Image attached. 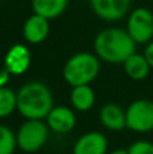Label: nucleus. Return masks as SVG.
<instances>
[{
  "instance_id": "18",
  "label": "nucleus",
  "mask_w": 153,
  "mask_h": 154,
  "mask_svg": "<svg viewBox=\"0 0 153 154\" xmlns=\"http://www.w3.org/2000/svg\"><path fill=\"white\" fill-rule=\"evenodd\" d=\"M127 152L129 154H153V143L149 141H136Z\"/></svg>"
},
{
  "instance_id": "14",
  "label": "nucleus",
  "mask_w": 153,
  "mask_h": 154,
  "mask_svg": "<svg viewBox=\"0 0 153 154\" xmlns=\"http://www.w3.org/2000/svg\"><path fill=\"white\" fill-rule=\"evenodd\" d=\"M123 68H125V73L130 77L132 80L140 81L144 80L151 72V65L146 61L145 56L141 54H132L126 61L123 62Z\"/></svg>"
},
{
  "instance_id": "3",
  "label": "nucleus",
  "mask_w": 153,
  "mask_h": 154,
  "mask_svg": "<svg viewBox=\"0 0 153 154\" xmlns=\"http://www.w3.org/2000/svg\"><path fill=\"white\" fill-rule=\"evenodd\" d=\"M100 64L96 54L81 51L72 56L64 65L62 76L70 87L89 85L99 75Z\"/></svg>"
},
{
  "instance_id": "7",
  "label": "nucleus",
  "mask_w": 153,
  "mask_h": 154,
  "mask_svg": "<svg viewBox=\"0 0 153 154\" xmlns=\"http://www.w3.org/2000/svg\"><path fill=\"white\" fill-rule=\"evenodd\" d=\"M95 15L106 22L122 19L132 7V0H89Z\"/></svg>"
},
{
  "instance_id": "11",
  "label": "nucleus",
  "mask_w": 153,
  "mask_h": 154,
  "mask_svg": "<svg viewBox=\"0 0 153 154\" xmlns=\"http://www.w3.org/2000/svg\"><path fill=\"white\" fill-rule=\"evenodd\" d=\"M50 26H49V19L43 18L41 15H31L23 26V37L29 43L38 45L43 42L48 38Z\"/></svg>"
},
{
  "instance_id": "15",
  "label": "nucleus",
  "mask_w": 153,
  "mask_h": 154,
  "mask_svg": "<svg viewBox=\"0 0 153 154\" xmlns=\"http://www.w3.org/2000/svg\"><path fill=\"white\" fill-rule=\"evenodd\" d=\"M70 103L77 111H88L95 104V92L91 85H79L73 87L70 92Z\"/></svg>"
},
{
  "instance_id": "6",
  "label": "nucleus",
  "mask_w": 153,
  "mask_h": 154,
  "mask_svg": "<svg viewBox=\"0 0 153 154\" xmlns=\"http://www.w3.org/2000/svg\"><path fill=\"white\" fill-rule=\"evenodd\" d=\"M127 32L136 43H146L153 38V14L148 8H136L127 19Z\"/></svg>"
},
{
  "instance_id": "5",
  "label": "nucleus",
  "mask_w": 153,
  "mask_h": 154,
  "mask_svg": "<svg viewBox=\"0 0 153 154\" xmlns=\"http://www.w3.org/2000/svg\"><path fill=\"white\" fill-rule=\"evenodd\" d=\"M126 127L136 133L153 130V101L149 99L134 100L126 109Z\"/></svg>"
},
{
  "instance_id": "9",
  "label": "nucleus",
  "mask_w": 153,
  "mask_h": 154,
  "mask_svg": "<svg viewBox=\"0 0 153 154\" xmlns=\"http://www.w3.org/2000/svg\"><path fill=\"white\" fill-rule=\"evenodd\" d=\"M31 64V53L24 45H14L7 51L4 68L14 76L23 75Z\"/></svg>"
},
{
  "instance_id": "20",
  "label": "nucleus",
  "mask_w": 153,
  "mask_h": 154,
  "mask_svg": "<svg viewBox=\"0 0 153 154\" xmlns=\"http://www.w3.org/2000/svg\"><path fill=\"white\" fill-rule=\"evenodd\" d=\"M10 76H11V73L8 72L5 68L0 70V87H5V84H7L8 80H10Z\"/></svg>"
},
{
  "instance_id": "16",
  "label": "nucleus",
  "mask_w": 153,
  "mask_h": 154,
  "mask_svg": "<svg viewBox=\"0 0 153 154\" xmlns=\"http://www.w3.org/2000/svg\"><path fill=\"white\" fill-rule=\"evenodd\" d=\"M16 109V93L7 87H0V118L10 116Z\"/></svg>"
},
{
  "instance_id": "1",
  "label": "nucleus",
  "mask_w": 153,
  "mask_h": 154,
  "mask_svg": "<svg viewBox=\"0 0 153 154\" xmlns=\"http://www.w3.org/2000/svg\"><path fill=\"white\" fill-rule=\"evenodd\" d=\"M136 45L127 30L110 27L96 35L94 42L98 58L108 64H123L132 54L136 53Z\"/></svg>"
},
{
  "instance_id": "12",
  "label": "nucleus",
  "mask_w": 153,
  "mask_h": 154,
  "mask_svg": "<svg viewBox=\"0 0 153 154\" xmlns=\"http://www.w3.org/2000/svg\"><path fill=\"white\" fill-rule=\"evenodd\" d=\"M102 125L111 131H121L126 127V111L115 103H107L100 108Z\"/></svg>"
},
{
  "instance_id": "13",
  "label": "nucleus",
  "mask_w": 153,
  "mask_h": 154,
  "mask_svg": "<svg viewBox=\"0 0 153 154\" xmlns=\"http://www.w3.org/2000/svg\"><path fill=\"white\" fill-rule=\"evenodd\" d=\"M69 0H33L31 5L34 14L41 15L46 19L58 18L65 12Z\"/></svg>"
},
{
  "instance_id": "21",
  "label": "nucleus",
  "mask_w": 153,
  "mask_h": 154,
  "mask_svg": "<svg viewBox=\"0 0 153 154\" xmlns=\"http://www.w3.org/2000/svg\"><path fill=\"white\" fill-rule=\"evenodd\" d=\"M110 154H129V152H127L126 149H117V150H114V152H111Z\"/></svg>"
},
{
  "instance_id": "8",
  "label": "nucleus",
  "mask_w": 153,
  "mask_h": 154,
  "mask_svg": "<svg viewBox=\"0 0 153 154\" xmlns=\"http://www.w3.org/2000/svg\"><path fill=\"white\" fill-rule=\"evenodd\" d=\"M46 125L52 131L57 134H67L72 131L76 126V115L73 109L65 106L53 107L46 116Z\"/></svg>"
},
{
  "instance_id": "4",
  "label": "nucleus",
  "mask_w": 153,
  "mask_h": 154,
  "mask_svg": "<svg viewBox=\"0 0 153 154\" xmlns=\"http://www.w3.org/2000/svg\"><path fill=\"white\" fill-rule=\"evenodd\" d=\"M49 137V126L43 120L27 119L16 133V143L26 153H35L45 146Z\"/></svg>"
},
{
  "instance_id": "17",
  "label": "nucleus",
  "mask_w": 153,
  "mask_h": 154,
  "mask_svg": "<svg viewBox=\"0 0 153 154\" xmlns=\"http://www.w3.org/2000/svg\"><path fill=\"white\" fill-rule=\"evenodd\" d=\"M18 147L16 135L7 126L0 125V154H14Z\"/></svg>"
},
{
  "instance_id": "10",
  "label": "nucleus",
  "mask_w": 153,
  "mask_h": 154,
  "mask_svg": "<svg viewBox=\"0 0 153 154\" xmlns=\"http://www.w3.org/2000/svg\"><path fill=\"white\" fill-rule=\"evenodd\" d=\"M108 141L103 134L89 131L81 135L73 146V154H106Z\"/></svg>"
},
{
  "instance_id": "2",
  "label": "nucleus",
  "mask_w": 153,
  "mask_h": 154,
  "mask_svg": "<svg viewBox=\"0 0 153 154\" xmlns=\"http://www.w3.org/2000/svg\"><path fill=\"white\" fill-rule=\"evenodd\" d=\"M53 107L52 91L41 81L26 82L16 93V109L26 119H46Z\"/></svg>"
},
{
  "instance_id": "19",
  "label": "nucleus",
  "mask_w": 153,
  "mask_h": 154,
  "mask_svg": "<svg viewBox=\"0 0 153 154\" xmlns=\"http://www.w3.org/2000/svg\"><path fill=\"white\" fill-rule=\"evenodd\" d=\"M144 56H145L146 61L149 62L151 68H153V41L152 42H149V45L146 46L145 51H144Z\"/></svg>"
}]
</instances>
